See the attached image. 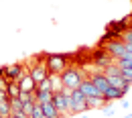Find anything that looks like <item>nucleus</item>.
Masks as SVG:
<instances>
[{
	"instance_id": "1",
	"label": "nucleus",
	"mask_w": 132,
	"mask_h": 118,
	"mask_svg": "<svg viewBox=\"0 0 132 118\" xmlns=\"http://www.w3.org/2000/svg\"><path fill=\"white\" fill-rule=\"evenodd\" d=\"M71 65L67 53H47V71L49 75H61Z\"/></svg>"
},
{
	"instance_id": "2",
	"label": "nucleus",
	"mask_w": 132,
	"mask_h": 118,
	"mask_svg": "<svg viewBox=\"0 0 132 118\" xmlns=\"http://www.w3.org/2000/svg\"><path fill=\"white\" fill-rule=\"evenodd\" d=\"M85 77H87V75H85V71H83L81 67H75V65H69V67L61 73L63 88H69V90H77Z\"/></svg>"
},
{
	"instance_id": "3",
	"label": "nucleus",
	"mask_w": 132,
	"mask_h": 118,
	"mask_svg": "<svg viewBox=\"0 0 132 118\" xmlns=\"http://www.w3.org/2000/svg\"><path fill=\"white\" fill-rule=\"evenodd\" d=\"M89 61L96 65V67L100 69V71H104V69L108 67V65H112V63H116L114 59H112V55L108 53V51L104 49V47H96V49L89 51Z\"/></svg>"
},
{
	"instance_id": "4",
	"label": "nucleus",
	"mask_w": 132,
	"mask_h": 118,
	"mask_svg": "<svg viewBox=\"0 0 132 118\" xmlns=\"http://www.w3.org/2000/svg\"><path fill=\"white\" fill-rule=\"evenodd\" d=\"M85 110H87V96L79 88L71 90V94H69V112L71 114H81Z\"/></svg>"
},
{
	"instance_id": "5",
	"label": "nucleus",
	"mask_w": 132,
	"mask_h": 118,
	"mask_svg": "<svg viewBox=\"0 0 132 118\" xmlns=\"http://www.w3.org/2000/svg\"><path fill=\"white\" fill-rule=\"evenodd\" d=\"M51 102H53L55 110L59 112V116H61V118L69 116V114H67V112H69V96H67L65 92H55Z\"/></svg>"
},
{
	"instance_id": "6",
	"label": "nucleus",
	"mask_w": 132,
	"mask_h": 118,
	"mask_svg": "<svg viewBox=\"0 0 132 118\" xmlns=\"http://www.w3.org/2000/svg\"><path fill=\"white\" fill-rule=\"evenodd\" d=\"M104 49L112 55V59H114V61H118V59H120V57H124V53H126V43H124L122 39H114V41L106 43V45H104Z\"/></svg>"
},
{
	"instance_id": "7",
	"label": "nucleus",
	"mask_w": 132,
	"mask_h": 118,
	"mask_svg": "<svg viewBox=\"0 0 132 118\" xmlns=\"http://www.w3.org/2000/svg\"><path fill=\"white\" fill-rule=\"evenodd\" d=\"M27 69L24 63H12V65H4V80L6 82H16L22 75V71Z\"/></svg>"
},
{
	"instance_id": "8",
	"label": "nucleus",
	"mask_w": 132,
	"mask_h": 118,
	"mask_svg": "<svg viewBox=\"0 0 132 118\" xmlns=\"http://www.w3.org/2000/svg\"><path fill=\"white\" fill-rule=\"evenodd\" d=\"M16 82H18L20 92H37V82L33 80V75L29 73V69H24V71H22V75L18 77Z\"/></svg>"
},
{
	"instance_id": "9",
	"label": "nucleus",
	"mask_w": 132,
	"mask_h": 118,
	"mask_svg": "<svg viewBox=\"0 0 132 118\" xmlns=\"http://www.w3.org/2000/svg\"><path fill=\"white\" fill-rule=\"evenodd\" d=\"M89 80L94 82V85L98 88V92L100 94H104L108 88H110V82H108V75L104 73V71H96L94 75H89Z\"/></svg>"
},
{
	"instance_id": "10",
	"label": "nucleus",
	"mask_w": 132,
	"mask_h": 118,
	"mask_svg": "<svg viewBox=\"0 0 132 118\" xmlns=\"http://www.w3.org/2000/svg\"><path fill=\"white\" fill-rule=\"evenodd\" d=\"M108 29H110V31H114V33H118L120 37H122V35L130 29V18L124 17V18H120V20H112V22L108 25Z\"/></svg>"
},
{
	"instance_id": "11",
	"label": "nucleus",
	"mask_w": 132,
	"mask_h": 118,
	"mask_svg": "<svg viewBox=\"0 0 132 118\" xmlns=\"http://www.w3.org/2000/svg\"><path fill=\"white\" fill-rule=\"evenodd\" d=\"M79 90H81V92L85 94V96H87V98H102V94L98 92V88L94 85V82H92L89 77H85V80L81 82Z\"/></svg>"
},
{
	"instance_id": "12",
	"label": "nucleus",
	"mask_w": 132,
	"mask_h": 118,
	"mask_svg": "<svg viewBox=\"0 0 132 118\" xmlns=\"http://www.w3.org/2000/svg\"><path fill=\"white\" fill-rule=\"evenodd\" d=\"M108 82H110V85H114V88H118V90H122L124 94L130 90V82H126L122 75H108Z\"/></svg>"
},
{
	"instance_id": "13",
	"label": "nucleus",
	"mask_w": 132,
	"mask_h": 118,
	"mask_svg": "<svg viewBox=\"0 0 132 118\" xmlns=\"http://www.w3.org/2000/svg\"><path fill=\"white\" fill-rule=\"evenodd\" d=\"M124 96H126V94H124L122 90L114 88V85H110V88H108V90L102 94V98L106 100V104H108V102H114V100H120V98H124Z\"/></svg>"
},
{
	"instance_id": "14",
	"label": "nucleus",
	"mask_w": 132,
	"mask_h": 118,
	"mask_svg": "<svg viewBox=\"0 0 132 118\" xmlns=\"http://www.w3.org/2000/svg\"><path fill=\"white\" fill-rule=\"evenodd\" d=\"M41 110H43V116H47V118H61L59 112L55 110L53 102H43V104H41Z\"/></svg>"
},
{
	"instance_id": "15",
	"label": "nucleus",
	"mask_w": 132,
	"mask_h": 118,
	"mask_svg": "<svg viewBox=\"0 0 132 118\" xmlns=\"http://www.w3.org/2000/svg\"><path fill=\"white\" fill-rule=\"evenodd\" d=\"M53 100V92L51 90H37L35 92V102L43 104V102H51Z\"/></svg>"
},
{
	"instance_id": "16",
	"label": "nucleus",
	"mask_w": 132,
	"mask_h": 118,
	"mask_svg": "<svg viewBox=\"0 0 132 118\" xmlns=\"http://www.w3.org/2000/svg\"><path fill=\"white\" fill-rule=\"evenodd\" d=\"M10 114H18V116L27 118L24 112H22V102H20V98H10Z\"/></svg>"
},
{
	"instance_id": "17",
	"label": "nucleus",
	"mask_w": 132,
	"mask_h": 118,
	"mask_svg": "<svg viewBox=\"0 0 132 118\" xmlns=\"http://www.w3.org/2000/svg\"><path fill=\"white\" fill-rule=\"evenodd\" d=\"M6 94H8V98H18V94H20L18 82H8L6 84Z\"/></svg>"
},
{
	"instance_id": "18",
	"label": "nucleus",
	"mask_w": 132,
	"mask_h": 118,
	"mask_svg": "<svg viewBox=\"0 0 132 118\" xmlns=\"http://www.w3.org/2000/svg\"><path fill=\"white\" fill-rule=\"evenodd\" d=\"M49 77H51V90H53V94H55V92H61V90H63L61 75H49Z\"/></svg>"
},
{
	"instance_id": "19",
	"label": "nucleus",
	"mask_w": 132,
	"mask_h": 118,
	"mask_svg": "<svg viewBox=\"0 0 132 118\" xmlns=\"http://www.w3.org/2000/svg\"><path fill=\"white\" fill-rule=\"evenodd\" d=\"M104 106H106L104 98H87V110H92V108H104Z\"/></svg>"
},
{
	"instance_id": "20",
	"label": "nucleus",
	"mask_w": 132,
	"mask_h": 118,
	"mask_svg": "<svg viewBox=\"0 0 132 118\" xmlns=\"http://www.w3.org/2000/svg\"><path fill=\"white\" fill-rule=\"evenodd\" d=\"M116 65L118 67H132V55L130 53H124V57H120L116 61Z\"/></svg>"
},
{
	"instance_id": "21",
	"label": "nucleus",
	"mask_w": 132,
	"mask_h": 118,
	"mask_svg": "<svg viewBox=\"0 0 132 118\" xmlns=\"http://www.w3.org/2000/svg\"><path fill=\"white\" fill-rule=\"evenodd\" d=\"M10 114V98L0 100V116H8Z\"/></svg>"
},
{
	"instance_id": "22",
	"label": "nucleus",
	"mask_w": 132,
	"mask_h": 118,
	"mask_svg": "<svg viewBox=\"0 0 132 118\" xmlns=\"http://www.w3.org/2000/svg\"><path fill=\"white\" fill-rule=\"evenodd\" d=\"M27 118H43V110H41V104H39V102H35L33 112H31V114H29Z\"/></svg>"
},
{
	"instance_id": "23",
	"label": "nucleus",
	"mask_w": 132,
	"mask_h": 118,
	"mask_svg": "<svg viewBox=\"0 0 132 118\" xmlns=\"http://www.w3.org/2000/svg\"><path fill=\"white\" fill-rule=\"evenodd\" d=\"M37 90H51V77L47 75L45 80H41V82H37ZM53 92V90H51Z\"/></svg>"
},
{
	"instance_id": "24",
	"label": "nucleus",
	"mask_w": 132,
	"mask_h": 118,
	"mask_svg": "<svg viewBox=\"0 0 132 118\" xmlns=\"http://www.w3.org/2000/svg\"><path fill=\"white\" fill-rule=\"evenodd\" d=\"M120 75H122L126 82L132 84V67H120Z\"/></svg>"
},
{
	"instance_id": "25",
	"label": "nucleus",
	"mask_w": 132,
	"mask_h": 118,
	"mask_svg": "<svg viewBox=\"0 0 132 118\" xmlns=\"http://www.w3.org/2000/svg\"><path fill=\"white\" fill-rule=\"evenodd\" d=\"M114 106H112V102H108V106H104V116H114Z\"/></svg>"
},
{
	"instance_id": "26",
	"label": "nucleus",
	"mask_w": 132,
	"mask_h": 118,
	"mask_svg": "<svg viewBox=\"0 0 132 118\" xmlns=\"http://www.w3.org/2000/svg\"><path fill=\"white\" fill-rule=\"evenodd\" d=\"M122 41H124V43H132V27H130V29H128L124 35H122Z\"/></svg>"
},
{
	"instance_id": "27",
	"label": "nucleus",
	"mask_w": 132,
	"mask_h": 118,
	"mask_svg": "<svg viewBox=\"0 0 132 118\" xmlns=\"http://www.w3.org/2000/svg\"><path fill=\"white\" fill-rule=\"evenodd\" d=\"M8 98V94H6V90H0V100H6Z\"/></svg>"
},
{
	"instance_id": "28",
	"label": "nucleus",
	"mask_w": 132,
	"mask_h": 118,
	"mask_svg": "<svg viewBox=\"0 0 132 118\" xmlns=\"http://www.w3.org/2000/svg\"><path fill=\"white\" fill-rule=\"evenodd\" d=\"M120 106H122V108H128V106H130V102H128V100H122V102H120Z\"/></svg>"
},
{
	"instance_id": "29",
	"label": "nucleus",
	"mask_w": 132,
	"mask_h": 118,
	"mask_svg": "<svg viewBox=\"0 0 132 118\" xmlns=\"http://www.w3.org/2000/svg\"><path fill=\"white\" fill-rule=\"evenodd\" d=\"M126 53H130V55H132V43H126Z\"/></svg>"
},
{
	"instance_id": "30",
	"label": "nucleus",
	"mask_w": 132,
	"mask_h": 118,
	"mask_svg": "<svg viewBox=\"0 0 132 118\" xmlns=\"http://www.w3.org/2000/svg\"><path fill=\"white\" fill-rule=\"evenodd\" d=\"M6 118H22V116H18V114H8Z\"/></svg>"
},
{
	"instance_id": "31",
	"label": "nucleus",
	"mask_w": 132,
	"mask_h": 118,
	"mask_svg": "<svg viewBox=\"0 0 132 118\" xmlns=\"http://www.w3.org/2000/svg\"><path fill=\"white\" fill-rule=\"evenodd\" d=\"M2 75H4V67H0V77H2Z\"/></svg>"
},
{
	"instance_id": "32",
	"label": "nucleus",
	"mask_w": 132,
	"mask_h": 118,
	"mask_svg": "<svg viewBox=\"0 0 132 118\" xmlns=\"http://www.w3.org/2000/svg\"><path fill=\"white\" fill-rule=\"evenodd\" d=\"M128 18H130V27H132V12H130V14H128Z\"/></svg>"
},
{
	"instance_id": "33",
	"label": "nucleus",
	"mask_w": 132,
	"mask_h": 118,
	"mask_svg": "<svg viewBox=\"0 0 132 118\" xmlns=\"http://www.w3.org/2000/svg\"><path fill=\"white\" fill-rule=\"evenodd\" d=\"M122 118H132V114H126V116H122Z\"/></svg>"
},
{
	"instance_id": "34",
	"label": "nucleus",
	"mask_w": 132,
	"mask_h": 118,
	"mask_svg": "<svg viewBox=\"0 0 132 118\" xmlns=\"http://www.w3.org/2000/svg\"><path fill=\"white\" fill-rule=\"evenodd\" d=\"M81 118H89V116H81Z\"/></svg>"
},
{
	"instance_id": "35",
	"label": "nucleus",
	"mask_w": 132,
	"mask_h": 118,
	"mask_svg": "<svg viewBox=\"0 0 132 118\" xmlns=\"http://www.w3.org/2000/svg\"><path fill=\"white\" fill-rule=\"evenodd\" d=\"M43 118H47V116H43Z\"/></svg>"
},
{
	"instance_id": "36",
	"label": "nucleus",
	"mask_w": 132,
	"mask_h": 118,
	"mask_svg": "<svg viewBox=\"0 0 132 118\" xmlns=\"http://www.w3.org/2000/svg\"><path fill=\"white\" fill-rule=\"evenodd\" d=\"M0 118H2V116H0Z\"/></svg>"
}]
</instances>
